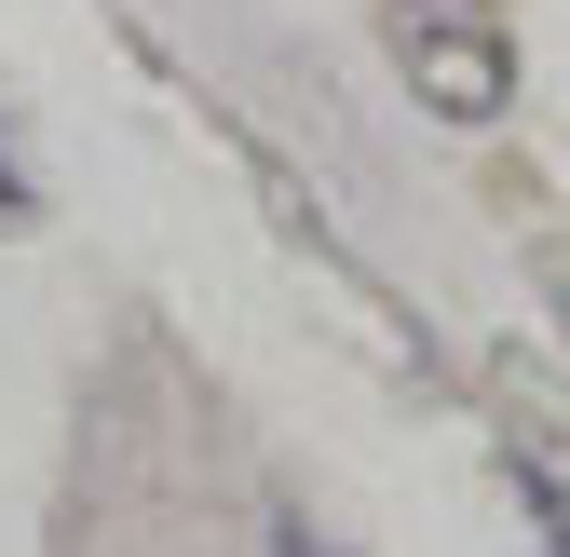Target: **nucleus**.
I'll use <instances>...</instances> for the list:
<instances>
[{
  "mask_svg": "<svg viewBox=\"0 0 570 557\" xmlns=\"http://www.w3.org/2000/svg\"><path fill=\"white\" fill-rule=\"evenodd\" d=\"M394 28H489V0H394Z\"/></svg>",
  "mask_w": 570,
  "mask_h": 557,
  "instance_id": "f03ea898",
  "label": "nucleus"
},
{
  "mask_svg": "<svg viewBox=\"0 0 570 557\" xmlns=\"http://www.w3.org/2000/svg\"><path fill=\"white\" fill-rule=\"evenodd\" d=\"M407 68H421V96H435L449 123H503V82H517V55L503 28H394Z\"/></svg>",
  "mask_w": 570,
  "mask_h": 557,
  "instance_id": "f257e3e1",
  "label": "nucleus"
}]
</instances>
